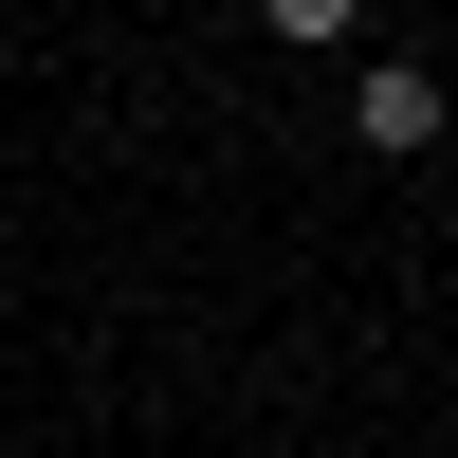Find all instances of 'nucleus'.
Returning a JSON list of instances; mask_svg holds the SVG:
<instances>
[{
	"mask_svg": "<svg viewBox=\"0 0 458 458\" xmlns=\"http://www.w3.org/2000/svg\"><path fill=\"white\" fill-rule=\"evenodd\" d=\"M349 147H386V165H422V147H440V73H422V55H386V73L349 92Z\"/></svg>",
	"mask_w": 458,
	"mask_h": 458,
	"instance_id": "1",
	"label": "nucleus"
},
{
	"mask_svg": "<svg viewBox=\"0 0 458 458\" xmlns=\"http://www.w3.org/2000/svg\"><path fill=\"white\" fill-rule=\"evenodd\" d=\"M257 19H276V37H349L367 0H257Z\"/></svg>",
	"mask_w": 458,
	"mask_h": 458,
	"instance_id": "2",
	"label": "nucleus"
}]
</instances>
